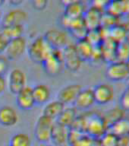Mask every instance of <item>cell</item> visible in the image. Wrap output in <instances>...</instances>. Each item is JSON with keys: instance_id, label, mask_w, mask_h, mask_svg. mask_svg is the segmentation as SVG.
Segmentation results:
<instances>
[{"instance_id": "43", "label": "cell", "mask_w": 129, "mask_h": 146, "mask_svg": "<svg viewBox=\"0 0 129 146\" xmlns=\"http://www.w3.org/2000/svg\"><path fill=\"white\" fill-rule=\"evenodd\" d=\"M10 4H11L12 5H15V6H17V5H19L23 2L24 0H8Z\"/></svg>"}, {"instance_id": "44", "label": "cell", "mask_w": 129, "mask_h": 146, "mask_svg": "<svg viewBox=\"0 0 129 146\" xmlns=\"http://www.w3.org/2000/svg\"><path fill=\"white\" fill-rule=\"evenodd\" d=\"M125 4H126V13L129 14V0H125Z\"/></svg>"}, {"instance_id": "6", "label": "cell", "mask_w": 129, "mask_h": 146, "mask_svg": "<svg viewBox=\"0 0 129 146\" xmlns=\"http://www.w3.org/2000/svg\"><path fill=\"white\" fill-rule=\"evenodd\" d=\"M65 68L70 72H77L81 68L82 59L79 56L75 44L70 43L62 49Z\"/></svg>"}, {"instance_id": "29", "label": "cell", "mask_w": 129, "mask_h": 146, "mask_svg": "<svg viewBox=\"0 0 129 146\" xmlns=\"http://www.w3.org/2000/svg\"><path fill=\"white\" fill-rule=\"evenodd\" d=\"M61 23L62 26L69 31L76 27L84 25L83 17L82 18H71L65 15H63V16L62 17Z\"/></svg>"}, {"instance_id": "41", "label": "cell", "mask_w": 129, "mask_h": 146, "mask_svg": "<svg viewBox=\"0 0 129 146\" xmlns=\"http://www.w3.org/2000/svg\"><path fill=\"white\" fill-rule=\"evenodd\" d=\"M6 80H5L3 75H0V94L4 92L5 88H6Z\"/></svg>"}, {"instance_id": "5", "label": "cell", "mask_w": 129, "mask_h": 146, "mask_svg": "<svg viewBox=\"0 0 129 146\" xmlns=\"http://www.w3.org/2000/svg\"><path fill=\"white\" fill-rule=\"evenodd\" d=\"M43 37L52 49L62 50L71 43H69V36L68 34L58 28L48 30Z\"/></svg>"}, {"instance_id": "33", "label": "cell", "mask_w": 129, "mask_h": 146, "mask_svg": "<svg viewBox=\"0 0 129 146\" xmlns=\"http://www.w3.org/2000/svg\"><path fill=\"white\" fill-rule=\"evenodd\" d=\"M117 25V18L114 17L107 11L103 12L101 19H100V27L111 29L112 27Z\"/></svg>"}, {"instance_id": "38", "label": "cell", "mask_w": 129, "mask_h": 146, "mask_svg": "<svg viewBox=\"0 0 129 146\" xmlns=\"http://www.w3.org/2000/svg\"><path fill=\"white\" fill-rule=\"evenodd\" d=\"M9 59L3 55H0V75H3L9 68Z\"/></svg>"}, {"instance_id": "34", "label": "cell", "mask_w": 129, "mask_h": 146, "mask_svg": "<svg viewBox=\"0 0 129 146\" xmlns=\"http://www.w3.org/2000/svg\"><path fill=\"white\" fill-rule=\"evenodd\" d=\"M89 30L87 29V27L85 26V25H81L80 27H77L75 29L70 31L71 34L75 38H76L77 40H84L86 39L87 34Z\"/></svg>"}, {"instance_id": "45", "label": "cell", "mask_w": 129, "mask_h": 146, "mask_svg": "<svg viewBox=\"0 0 129 146\" xmlns=\"http://www.w3.org/2000/svg\"><path fill=\"white\" fill-rule=\"evenodd\" d=\"M4 2H5V0H0V6H2Z\"/></svg>"}, {"instance_id": "11", "label": "cell", "mask_w": 129, "mask_h": 146, "mask_svg": "<svg viewBox=\"0 0 129 146\" xmlns=\"http://www.w3.org/2000/svg\"><path fill=\"white\" fill-rule=\"evenodd\" d=\"M82 90L81 86L78 84H68L59 91L58 100L65 105L74 104L76 98Z\"/></svg>"}, {"instance_id": "2", "label": "cell", "mask_w": 129, "mask_h": 146, "mask_svg": "<svg viewBox=\"0 0 129 146\" xmlns=\"http://www.w3.org/2000/svg\"><path fill=\"white\" fill-rule=\"evenodd\" d=\"M46 73L50 76H56L65 68L62 50L52 49V52L41 63Z\"/></svg>"}, {"instance_id": "24", "label": "cell", "mask_w": 129, "mask_h": 146, "mask_svg": "<svg viewBox=\"0 0 129 146\" xmlns=\"http://www.w3.org/2000/svg\"><path fill=\"white\" fill-rule=\"evenodd\" d=\"M85 11L86 9L84 4L81 1L65 6L64 15L71 18H82Z\"/></svg>"}, {"instance_id": "27", "label": "cell", "mask_w": 129, "mask_h": 146, "mask_svg": "<svg viewBox=\"0 0 129 146\" xmlns=\"http://www.w3.org/2000/svg\"><path fill=\"white\" fill-rule=\"evenodd\" d=\"M124 113H125V111L121 108L120 106L113 107L112 109L108 111L106 116L103 117L105 119V122L107 123V128H108L109 125H110L111 124L116 122V121H118V119L123 118L124 117Z\"/></svg>"}, {"instance_id": "7", "label": "cell", "mask_w": 129, "mask_h": 146, "mask_svg": "<svg viewBox=\"0 0 129 146\" xmlns=\"http://www.w3.org/2000/svg\"><path fill=\"white\" fill-rule=\"evenodd\" d=\"M107 131V125L103 117L98 115H91L87 118L86 132L93 139H99Z\"/></svg>"}, {"instance_id": "48", "label": "cell", "mask_w": 129, "mask_h": 146, "mask_svg": "<svg viewBox=\"0 0 129 146\" xmlns=\"http://www.w3.org/2000/svg\"><path fill=\"white\" fill-rule=\"evenodd\" d=\"M44 146H56V145H46Z\"/></svg>"}, {"instance_id": "37", "label": "cell", "mask_w": 129, "mask_h": 146, "mask_svg": "<svg viewBox=\"0 0 129 146\" xmlns=\"http://www.w3.org/2000/svg\"><path fill=\"white\" fill-rule=\"evenodd\" d=\"M9 42H10V40L3 33L1 32L0 33V55L5 53Z\"/></svg>"}, {"instance_id": "13", "label": "cell", "mask_w": 129, "mask_h": 146, "mask_svg": "<svg viewBox=\"0 0 129 146\" xmlns=\"http://www.w3.org/2000/svg\"><path fill=\"white\" fill-rule=\"evenodd\" d=\"M28 19L27 11L21 9H13L5 14L2 19L3 26L11 25H23Z\"/></svg>"}, {"instance_id": "3", "label": "cell", "mask_w": 129, "mask_h": 146, "mask_svg": "<svg viewBox=\"0 0 129 146\" xmlns=\"http://www.w3.org/2000/svg\"><path fill=\"white\" fill-rule=\"evenodd\" d=\"M55 120L44 115H41L36 121L34 129V136L40 143H47L51 139L52 128Z\"/></svg>"}, {"instance_id": "30", "label": "cell", "mask_w": 129, "mask_h": 146, "mask_svg": "<svg viewBox=\"0 0 129 146\" xmlns=\"http://www.w3.org/2000/svg\"><path fill=\"white\" fill-rule=\"evenodd\" d=\"M129 59V42L125 40L117 44L116 50V60L126 62Z\"/></svg>"}, {"instance_id": "36", "label": "cell", "mask_w": 129, "mask_h": 146, "mask_svg": "<svg viewBox=\"0 0 129 146\" xmlns=\"http://www.w3.org/2000/svg\"><path fill=\"white\" fill-rule=\"evenodd\" d=\"M111 1L112 0H91V6L103 11V9H106Z\"/></svg>"}, {"instance_id": "1", "label": "cell", "mask_w": 129, "mask_h": 146, "mask_svg": "<svg viewBox=\"0 0 129 146\" xmlns=\"http://www.w3.org/2000/svg\"><path fill=\"white\" fill-rule=\"evenodd\" d=\"M52 48L43 36H37L32 41L27 49L30 59L35 63L41 64L52 52Z\"/></svg>"}, {"instance_id": "46", "label": "cell", "mask_w": 129, "mask_h": 146, "mask_svg": "<svg viewBox=\"0 0 129 146\" xmlns=\"http://www.w3.org/2000/svg\"><path fill=\"white\" fill-rule=\"evenodd\" d=\"M126 83H127V87H128L129 88V77L128 78L127 80H126Z\"/></svg>"}, {"instance_id": "14", "label": "cell", "mask_w": 129, "mask_h": 146, "mask_svg": "<svg viewBox=\"0 0 129 146\" xmlns=\"http://www.w3.org/2000/svg\"><path fill=\"white\" fill-rule=\"evenodd\" d=\"M18 122V112L11 106L0 107V125L4 127H12Z\"/></svg>"}, {"instance_id": "47", "label": "cell", "mask_w": 129, "mask_h": 146, "mask_svg": "<svg viewBox=\"0 0 129 146\" xmlns=\"http://www.w3.org/2000/svg\"><path fill=\"white\" fill-rule=\"evenodd\" d=\"M126 63H127V66H128V69H129V59L128 60L127 62H126Z\"/></svg>"}, {"instance_id": "20", "label": "cell", "mask_w": 129, "mask_h": 146, "mask_svg": "<svg viewBox=\"0 0 129 146\" xmlns=\"http://www.w3.org/2000/svg\"><path fill=\"white\" fill-rule=\"evenodd\" d=\"M77 116V110L75 107H65L63 111L59 115L57 119V123L61 125H65L66 127L71 129L75 123Z\"/></svg>"}, {"instance_id": "32", "label": "cell", "mask_w": 129, "mask_h": 146, "mask_svg": "<svg viewBox=\"0 0 129 146\" xmlns=\"http://www.w3.org/2000/svg\"><path fill=\"white\" fill-rule=\"evenodd\" d=\"M99 141L100 146H118V137L109 131L100 137Z\"/></svg>"}, {"instance_id": "16", "label": "cell", "mask_w": 129, "mask_h": 146, "mask_svg": "<svg viewBox=\"0 0 129 146\" xmlns=\"http://www.w3.org/2000/svg\"><path fill=\"white\" fill-rule=\"evenodd\" d=\"M95 104L93 88L82 89L74 104L77 110H87Z\"/></svg>"}, {"instance_id": "17", "label": "cell", "mask_w": 129, "mask_h": 146, "mask_svg": "<svg viewBox=\"0 0 129 146\" xmlns=\"http://www.w3.org/2000/svg\"><path fill=\"white\" fill-rule=\"evenodd\" d=\"M69 129V128L55 122L52 128L50 141H52L56 146L63 145L64 144L67 142Z\"/></svg>"}, {"instance_id": "22", "label": "cell", "mask_w": 129, "mask_h": 146, "mask_svg": "<svg viewBox=\"0 0 129 146\" xmlns=\"http://www.w3.org/2000/svg\"><path fill=\"white\" fill-rule=\"evenodd\" d=\"M75 47L77 51V53L82 59V61H89L92 56L93 47L86 39L77 40V43H75Z\"/></svg>"}, {"instance_id": "50", "label": "cell", "mask_w": 129, "mask_h": 146, "mask_svg": "<svg viewBox=\"0 0 129 146\" xmlns=\"http://www.w3.org/2000/svg\"><path fill=\"white\" fill-rule=\"evenodd\" d=\"M9 146H11V145H9Z\"/></svg>"}, {"instance_id": "26", "label": "cell", "mask_w": 129, "mask_h": 146, "mask_svg": "<svg viewBox=\"0 0 129 146\" xmlns=\"http://www.w3.org/2000/svg\"><path fill=\"white\" fill-rule=\"evenodd\" d=\"M2 33H3L11 40L13 39L22 36L24 33V26L23 25H11L3 26Z\"/></svg>"}, {"instance_id": "12", "label": "cell", "mask_w": 129, "mask_h": 146, "mask_svg": "<svg viewBox=\"0 0 129 146\" xmlns=\"http://www.w3.org/2000/svg\"><path fill=\"white\" fill-rule=\"evenodd\" d=\"M16 104L22 110H29L34 107L35 101L31 87L26 86L16 94Z\"/></svg>"}, {"instance_id": "40", "label": "cell", "mask_w": 129, "mask_h": 146, "mask_svg": "<svg viewBox=\"0 0 129 146\" xmlns=\"http://www.w3.org/2000/svg\"><path fill=\"white\" fill-rule=\"evenodd\" d=\"M118 146H129V135L118 137Z\"/></svg>"}, {"instance_id": "8", "label": "cell", "mask_w": 129, "mask_h": 146, "mask_svg": "<svg viewBox=\"0 0 129 146\" xmlns=\"http://www.w3.org/2000/svg\"><path fill=\"white\" fill-rule=\"evenodd\" d=\"M8 88L13 94H17L27 86V76L21 69L14 68L10 72L8 78Z\"/></svg>"}, {"instance_id": "35", "label": "cell", "mask_w": 129, "mask_h": 146, "mask_svg": "<svg viewBox=\"0 0 129 146\" xmlns=\"http://www.w3.org/2000/svg\"><path fill=\"white\" fill-rule=\"evenodd\" d=\"M119 106L124 111L129 112V88L127 87L121 94L119 98Z\"/></svg>"}, {"instance_id": "9", "label": "cell", "mask_w": 129, "mask_h": 146, "mask_svg": "<svg viewBox=\"0 0 129 146\" xmlns=\"http://www.w3.org/2000/svg\"><path fill=\"white\" fill-rule=\"evenodd\" d=\"M27 40L24 36L11 40L9 42L5 54L9 60H16L19 59L27 49Z\"/></svg>"}, {"instance_id": "28", "label": "cell", "mask_w": 129, "mask_h": 146, "mask_svg": "<svg viewBox=\"0 0 129 146\" xmlns=\"http://www.w3.org/2000/svg\"><path fill=\"white\" fill-rule=\"evenodd\" d=\"M31 139L30 136L24 132H18L11 136L9 141V145L11 146H30Z\"/></svg>"}, {"instance_id": "10", "label": "cell", "mask_w": 129, "mask_h": 146, "mask_svg": "<svg viewBox=\"0 0 129 146\" xmlns=\"http://www.w3.org/2000/svg\"><path fill=\"white\" fill-rule=\"evenodd\" d=\"M93 93L95 103L98 104H107L113 100V88L106 83H101L96 85L93 88Z\"/></svg>"}, {"instance_id": "21", "label": "cell", "mask_w": 129, "mask_h": 146, "mask_svg": "<svg viewBox=\"0 0 129 146\" xmlns=\"http://www.w3.org/2000/svg\"><path fill=\"white\" fill-rule=\"evenodd\" d=\"M107 131L113 133L117 137L129 135V118L123 117L107 128Z\"/></svg>"}, {"instance_id": "31", "label": "cell", "mask_w": 129, "mask_h": 146, "mask_svg": "<svg viewBox=\"0 0 129 146\" xmlns=\"http://www.w3.org/2000/svg\"><path fill=\"white\" fill-rule=\"evenodd\" d=\"M86 40L91 43L93 46H100L103 41L102 34L100 31V27L97 29L89 30L87 34Z\"/></svg>"}, {"instance_id": "15", "label": "cell", "mask_w": 129, "mask_h": 146, "mask_svg": "<svg viewBox=\"0 0 129 146\" xmlns=\"http://www.w3.org/2000/svg\"><path fill=\"white\" fill-rule=\"evenodd\" d=\"M102 14L103 12L101 10L96 9L93 6H91L89 9H86L83 15V19L84 25L87 27V29H97L100 27Z\"/></svg>"}, {"instance_id": "42", "label": "cell", "mask_w": 129, "mask_h": 146, "mask_svg": "<svg viewBox=\"0 0 129 146\" xmlns=\"http://www.w3.org/2000/svg\"><path fill=\"white\" fill-rule=\"evenodd\" d=\"M81 1H82V0H61V2L64 6H66V5H68L72 4V3H75V2H81Z\"/></svg>"}, {"instance_id": "4", "label": "cell", "mask_w": 129, "mask_h": 146, "mask_svg": "<svg viewBox=\"0 0 129 146\" xmlns=\"http://www.w3.org/2000/svg\"><path fill=\"white\" fill-rule=\"evenodd\" d=\"M106 75L112 82L126 81L129 77V69L125 62L115 60L111 62L106 70Z\"/></svg>"}, {"instance_id": "18", "label": "cell", "mask_w": 129, "mask_h": 146, "mask_svg": "<svg viewBox=\"0 0 129 146\" xmlns=\"http://www.w3.org/2000/svg\"><path fill=\"white\" fill-rule=\"evenodd\" d=\"M32 88L35 104L45 105L50 101L52 96V91L50 87L46 84H38Z\"/></svg>"}, {"instance_id": "49", "label": "cell", "mask_w": 129, "mask_h": 146, "mask_svg": "<svg viewBox=\"0 0 129 146\" xmlns=\"http://www.w3.org/2000/svg\"><path fill=\"white\" fill-rule=\"evenodd\" d=\"M0 21H1V13H0Z\"/></svg>"}, {"instance_id": "39", "label": "cell", "mask_w": 129, "mask_h": 146, "mask_svg": "<svg viewBox=\"0 0 129 146\" xmlns=\"http://www.w3.org/2000/svg\"><path fill=\"white\" fill-rule=\"evenodd\" d=\"M33 7L36 10H43L47 5L48 0H30Z\"/></svg>"}, {"instance_id": "23", "label": "cell", "mask_w": 129, "mask_h": 146, "mask_svg": "<svg viewBox=\"0 0 129 146\" xmlns=\"http://www.w3.org/2000/svg\"><path fill=\"white\" fill-rule=\"evenodd\" d=\"M106 11L117 18L123 15L126 13L125 0H112L106 8Z\"/></svg>"}, {"instance_id": "25", "label": "cell", "mask_w": 129, "mask_h": 146, "mask_svg": "<svg viewBox=\"0 0 129 146\" xmlns=\"http://www.w3.org/2000/svg\"><path fill=\"white\" fill-rule=\"evenodd\" d=\"M127 31L122 25H117L112 27L109 31V39L116 44L127 40Z\"/></svg>"}, {"instance_id": "19", "label": "cell", "mask_w": 129, "mask_h": 146, "mask_svg": "<svg viewBox=\"0 0 129 146\" xmlns=\"http://www.w3.org/2000/svg\"><path fill=\"white\" fill-rule=\"evenodd\" d=\"M65 105L60 100H52L46 104L43 110V115L46 116L52 119H56L59 116L65 109Z\"/></svg>"}]
</instances>
